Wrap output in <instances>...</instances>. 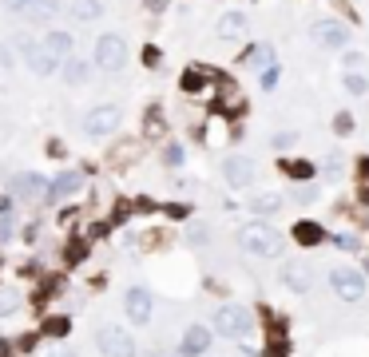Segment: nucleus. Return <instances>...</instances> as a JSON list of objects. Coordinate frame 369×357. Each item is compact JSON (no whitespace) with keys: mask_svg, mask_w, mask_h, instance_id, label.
Returning <instances> with one entry per match:
<instances>
[{"mask_svg":"<svg viewBox=\"0 0 369 357\" xmlns=\"http://www.w3.org/2000/svg\"><path fill=\"white\" fill-rule=\"evenodd\" d=\"M238 247L246 254H259V258H278L286 247V238L274 226H266V222H246L243 231H238Z\"/></svg>","mask_w":369,"mask_h":357,"instance_id":"1","label":"nucleus"},{"mask_svg":"<svg viewBox=\"0 0 369 357\" xmlns=\"http://www.w3.org/2000/svg\"><path fill=\"white\" fill-rule=\"evenodd\" d=\"M120 124H123V108L120 103H99V108H92L84 115V136L87 139H103V136H111Z\"/></svg>","mask_w":369,"mask_h":357,"instance_id":"2","label":"nucleus"},{"mask_svg":"<svg viewBox=\"0 0 369 357\" xmlns=\"http://www.w3.org/2000/svg\"><path fill=\"white\" fill-rule=\"evenodd\" d=\"M92 60L99 64V72H120L123 64H127V44H123V36H115V32L99 36L96 40V52H92Z\"/></svg>","mask_w":369,"mask_h":357,"instance_id":"3","label":"nucleus"},{"mask_svg":"<svg viewBox=\"0 0 369 357\" xmlns=\"http://www.w3.org/2000/svg\"><path fill=\"white\" fill-rule=\"evenodd\" d=\"M215 333L231 337V342H243L250 333V314L243 306H219L215 309Z\"/></svg>","mask_w":369,"mask_h":357,"instance_id":"4","label":"nucleus"},{"mask_svg":"<svg viewBox=\"0 0 369 357\" xmlns=\"http://www.w3.org/2000/svg\"><path fill=\"white\" fill-rule=\"evenodd\" d=\"M96 345L103 357H136V337H131V330H123V326H103Z\"/></svg>","mask_w":369,"mask_h":357,"instance_id":"5","label":"nucleus"},{"mask_svg":"<svg viewBox=\"0 0 369 357\" xmlns=\"http://www.w3.org/2000/svg\"><path fill=\"white\" fill-rule=\"evenodd\" d=\"M330 286L342 302H361V298H366V278H361V270H354V266H333Z\"/></svg>","mask_w":369,"mask_h":357,"instance_id":"6","label":"nucleus"},{"mask_svg":"<svg viewBox=\"0 0 369 357\" xmlns=\"http://www.w3.org/2000/svg\"><path fill=\"white\" fill-rule=\"evenodd\" d=\"M123 309H127L131 326H147L151 314H155V298H151L143 286H131V290L123 294Z\"/></svg>","mask_w":369,"mask_h":357,"instance_id":"7","label":"nucleus"},{"mask_svg":"<svg viewBox=\"0 0 369 357\" xmlns=\"http://www.w3.org/2000/svg\"><path fill=\"white\" fill-rule=\"evenodd\" d=\"M20 48H24V60H28V68H32L36 75H56L60 60H56L44 44H36V40H20Z\"/></svg>","mask_w":369,"mask_h":357,"instance_id":"8","label":"nucleus"},{"mask_svg":"<svg viewBox=\"0 0 369 357\" xmlns=\"http://www.w3.org/2000/svg\"><path fill=\"white\" fill-rule=\"evenodd\" d=\"M310 36L318 40L321 48H345L349 44V28L342 20H318V24L310 28Z\"/></svg>","mask_w":369,"mask_h":357,"instance_id":"9","label":"nucleus"},{"mask_svg":"<svg viewBox=\"0 0 369 357\" xmlns=\"http://www.w3.org/2000/svg\"><path fill=\"white\" fill-rule=\"evenodd\" d=\"M254 159H246V155H226V163H222V179L231 187H250L254 183Z\"/></svg>","mask_w":369,"mask_h":357,"instance_id":"10","label":"nucleus"},{"mask_svg":"<svg viewBox=\"0 0 369 357\" xmlns=\"http://www.w3.org/2000/svg\"><path fill=\"white\" fill-rule=\"evenodd\" d=\"M210 349V330L207 326H191L183 333V342H179V357H198Z\"/></svg>","mask_w":369,"mask_h":357,"instance_id":"11","label":"nucleus"},{"mask_svg":"<svg viewBox=\"0 0 369 357\" xmlns=\"http://www.w3.org/2000/svg\"><path fill=\"white\" fill-rule=\"evenodd\" d=\"M80 183H84V175L80 171H64L56 183L48 187V203H60L64 195H72V191H80Z\"/></svg>","mask_w":369,"mask_h":357,"instance_id":"12","label":"nucleus"},{"mask_svg":"<svg viewBox=\"0 0 369 357\" xmlns=\"http://www.w3.org/2000/svg\"><path fill=\"white\" fill-rule=\"evenodd\" d=\"M282 282L294 290V294H306L310 290V270L302 266V262H286L282 266Z\"/></svg>","mask_w":369,"mask_h":357,"instance_id":"13","label":"nucleus"},{"mask_svg":"<svg viewBox=\"0 0 369 357\" xmlns=\"http://www.w3.org/2000/svg\"><path fill=\"white\" fill-rule=\"evenodd\" d=\"M68 13H72V20H80V24H92V20L103 16V0H72Z\"/></svg>","mask_w":369,"mask_h":357,"instance_id":"14","label":"nucleus"},{"mask_svg":"<svg viewBox=\"0 0 369 357\" xmlns=\"http://www.w3.org/2000/svg\"><path fill=\"white\" fill-rule=\"evenodd\" d=\"M215 32H219L222 40H238L246 32V16L243 13H222L219 24H215Z\"/></svg>","mask_w":369,"mask_h":357,"instance_id":"15","label":"nucleus"},{"mask_svg":"<svg viewBox=\"0 0 369 357\" xmlns=\"http://www.w3.org/2000/svg\"><path fill=\"white\" fill-rule=\"evenodd\" d=\"M40 44H44V48H48L60 64H64V60H72V44H75V40L68 36V32H48V36L40 40Z\"/></svg>","mask_w":369,"mask_h":357,"instance_id":"16","label":"nucleus"},{"mask_svg":"<svg viewBox=\"0 0 369 357\" xmlns=\"http://www.w3.org/2000/svg\"><path fill=\"white\" fill-rule=\"evenodd\" d=\"M282 171L290 175L294 183H314V175H318V167H314L310 159H286V163H282Z\"/></svg>","mask_w":369,"mask_h":357,"instance_id":"17","label":"nucleus"},{"mask_svg":"<svg viewBox=\"0 0 369 357\" xmlns=\"http://www.w3.org/2000/svg\"><path fill=\"white\" fill-rule=\"evenodd\" d=\"M294 238L302 242V247H318V242H326V231H321L318 222H298Z\"/></svg>","mask_w":369,"mask_h":357,"instance_id":"18","label":"nucleus"},{"mask_svg":"<svg viewBox=\"0 0 369 357\" xmlns=\"http://www.w3.org/2000/svg\"><path fill=\"white\" fill-rule=\"evenodd\" d=\"M60 13V0H28L24 16H32V20H52V16Z\"/></svg>","mask_w":369,"mask_h":357,"instance_id":"19","label":"nucleus"},{"mask_svg":"<svg viewBox=\"0 0 369 357\" xmlns=\"http://www.w3.org/2000/svg\"><path fill=\"white\" fill-rule=\"evenodd\" d=\"M64 258H68V266H84V262H87V242L80 238V234H75V238H68Z\"/></svg>","mask_w":369,"mask_h":357,"instance_id":"20","label":"nucleus"},{"mask_svg":"<svg viewBox=\"0 0 369 357\" xmlns=\"http://www.w3.org/2000/svg\"><path fill=\"white\" fill-rule=\"evenodd\" d=\"M68 330H72V318H64V314L44 318V333H48V337H68Z\"/></svg>","mask_w":369,"mask_h":357,"instance_id":"21","label":"nucleus"},{"mask_svg":"<svg viewBox=\"0 0 369 357\" xmlns=\"http://www.w3.org/2000/svg\"><path fill=\"white\" fill-rule=\"evenodd\" d=\"M179 84H183V92H203V87H207V72H203V68H187Z\"/></svg>","mask_w":369,"mask_h":357,"instance_id":"22","label":"nucleus"},{"mask_svg":"<svg viewBox=\"0 0 369 357\" xmlns=\"http://www.w3.org/2000/svg\"><path fill=\"white\" fill-rule=\"evenodd\" d=\"M64 80H68V84H84L87 80V64L84 60H64Z\"/></svg>","mask_w":369,"mask_h":357,"instance_id":"23","label":"nucleus"},{"mask_svg":"<svg viewBox=\"0 0 369 357\" xmlns=\"http://www.w3.org/2000/svg\"><path fill=\"white\" fill-rule=\"evenodd\" d=\"M278 207H282V198H278V195H259L254 203H250V210H254V214H274Z\"/></svg>","mask_w":369,"mask_h":357,"instance_id":"24","label":"nucleus"},{"mask_svg":"<svg viewBox=\"0 0 369 357\" xmlns=\"http://www.w3.org/2000/svg\"><path fill=\"white\" fill-rule=\"evenodd\" d=\"M20 309V294L16 290H0V318H13Z\"/></svg>","mask_w":369,"mask_h":357,"instance_id":"25","label":"nucleus"},{"mask_svg":"<svg viewBox=\"0 0 369 357\" xmlns=\"http://www.w3.org/2000/svg\"><path fill=\"white\" fill-rule=\"evenodd\" d=\"M345 92L366 96V92H369V80H366V75H357V72H349V75H345Z\"/></svg>","mask_w":369,"mask_h":357,"instance_id":"26","label":"nucleus"},{"mask_svg":"<svg viewBox=\"0 0 369 357\" xmlns=\"http://www.w3.org/2000/svg\"><path fill=\"white\" fill-rule=\"evenodd\" d=\"M294 198H298V203H314V198H318V187H314V183L298 187V191H294Z\"/></svg>","mask_w":369,"mask_h":357,"instance_id":"27","label":"nucleus"},{"mask_svg":"<svg viewBox=\"0 0 369 357\" xmlns=\"http://www.w3.org/2000/svg\"><path fill=\"white\" fill-rule=\"evenodd\" d=\"M294 143H298V136H294V131H282V136H274V147H278V151L294 147Z\"/></svg>","mask_w":369,"mask_h":357,"instance_id":"28","label":"nucleus"},{"mask_svg":"<svg viewBox=\"0 0 369 357\" xmlns=\"http://www.w3.org/2000/svg\"><path fill=\"white\" fill-rule=\"evenodd\" d=\"M187 242H191V247H203V242H207V226H191Z\"/></svg>","mask_w":369,"mask_h":357,"instance_id":"29","label":"nucleus"},{"mask_svg":"<svg viewBox=\"0 0 369 357\" xmlns=\"http://www.w3.org/2000/svg\"><path fill=\"white\" fill-rule=\"evenodd\" d=\"M274 84H278V64H270V68H266V72H262V87H266V92H270Z\"/></svg>","mask_w":369,"mask_h":357,"instance_id":"30","label":"nucleus"},{"mask_svg":"<svg viewBox=\"0 0 369 357\" xmlns=\"http://www.w3.org/2000/svg\"><path fill=\"white\" fill-rule=\"evenodd\" d=\"M163 159L171 163V167H179V163H183V147H175V143H171V147L163 151Z\"/></svg>","mask_w":369,"mask_h":357,"instance_id":"31","label":"nucleus"},{"mask_svg":"<svg viewBox=\"0 0 369 357\" xmlns=\"http://www.w3.org/2000/svg\"><path fill=\"white\" fill-rule=\"evenodd\" d=\"M333 242H338L342 250H357V247H361V242H357V238H349V234H333Z\"/></svg>","mask_w":369,"mask_h":357,"instance_id":"32","label":"nucleus"},{"mask_svg":"<svg viewBox=\"0 0 369 357\" xmlns=\"http://www.w3.org/2000/svg\"><path fill=\"white\" fill-rule=\"evenodd\" d=\"M147 131H151V136H159V131H163V119H159V111H151V115H147Z\"/></svg>","mask_w":369,"mask_h":357,"instance_id":"33","label":"nucleus"},{"mask_svg":"<svg viewBox=\"0 0 369 357\" xmlns=\"http://www.w3.org/2000/svg\"><path fill=\"white\" fill-rule=\"evenodd\" d=\"M108 231H111V222H96L87 234H92V238H108Z\"/></svg>","mask_w":369,"mask_h":357,"instance_id":"34","label":"nucleus"},{"mask_svg":"<svg viewBox=\"0 0 369 357\" xmlns=\"http://www.w3.org/2000/svg\"><path fill=\"white\" fill-rule=\"evenodd\" d=\"M4 8H8V13H24L28 0H4Z\"/></svg>","mask_w":369,"mask_h":357,"instance_id":"35","label":"nucleus"},{"mask_svg":"<svg viewBox=\"0 0 369 357\" xmlns=\"http://www.w3.org/2000/svg\"><path fill=\"white\" fill-rule=\"evenodd\" d=\"M143 64H147V68H155V64H159V48H147V52H143Z\"/></svg>","mask_w":369,"mask_h":357,"instance_id":"36","label":"nucleus"},{"mask_svg":"<svg viewBox=\"0 0 369 357\" xmlns=\"http://www.w3.org/2000/svg\"><path fill=\"white\" fill-rule=\"evenodd\" d=\"M326 179H338V155H330V159H326Z\"/></svg>","mask_w":369,"mask_h":357,"instance_id":"37","label":"nucleus"},{"mask_svg":"<svg viewBox=\"0 0 369 357\" xmlns=\"http://www.w3.org/2000/svg\"><path fill=\"white\" fill-rule=\"evenodd\" d=\"M143 4H147V13H163V8H167L171 0H143Z\"/></svg>","mask_w":369,"mask_h":357,"instance_id":"38","label":"nucleus"},{"mask_svg":"<svg viewBox=\"0 0 369 357\" xmlns=\"http://www.w3.org/2000/svg\"><path fill=\"white\" fill-rule=\"evenodd\" d=\"M333 127H338V131H349V127H354V119H349V115H338V119H333Z\"/></svg>","mask_w":369,"mask_h":357,"instance_id":"39","label":"nucleus"},{"mask_svg":"<svg viewBox=\"0 0 369 357\" xmlns=\"http://www.w3.org/2000/svg\"><path fill=\"white\" fill-rule=\"evenodd\" d=\"M32 345H36V333H24V337L16 342V349H32Z\"/></svg>","mask_w":369,"mask_h":357,"instance_id":"40","label":"nucleus"},{"mask_svg":"<svg viewBox=\"0 0 369 357\" xmlns=\"http://www.w3.org/2000/svg\"><path fill=\"white\" fill-rule=\"evenodd\" d=\"M167 214H171V219H187V207L183 203H175V207H167Z\"/></svg>","mask_w":369,"mask_h":357,"instance_id":"41","label":"nucleus"},{"mask_svg":"<svg viewBox=\"0 0 369 357\" xmlns=\"http://www.w3.org/2000/svg\"><path fill=\"white\" fill-rule=\"evenodd\" d=\"M16 354V345L13 342H0V357H13Z\"/></svg>","mask_w":369,"mask_h":357,"instance_id":"42","label":"nucleus"},{"mask_svg":"<svg viewBox=\"0 0 369 357\" xmlns=\"http://www.w3.org/2000/svg\"><path fill=\"white\" fill-rule=\"evenodd\" d=\"M0 64H4V68L13 64V52H8V48H0Z\"/></svg>","mask_w":369,"mask_h":357,"instance_id":"43","label":"nucleus"},{"mask_svg":"<svg viewBox=\"0 0 369 357\" xmlns=\"http://www.w3.org/2000/svg\"><path fill=\"white\" fill-rule=\"evenodd\" d=\"M48 357H72V354H48Z\"/></svg>","mask_w":369,"mask_h":357,"instance_id":"44","label":"nucleus"},{"mask_svg":"<svg viewBox=\"0 0 369 357\" xmlns=\"http://www.w3.org/2000/svg\"><path fill=\"white\" fill-rule=\"evenodd\" d=\"M274 357H286V354H274Z\"/></svg>","mask_w":369,"mask_h":357,"instance_id":"45","label":"nucleus"}]
</instances>
